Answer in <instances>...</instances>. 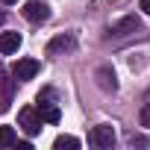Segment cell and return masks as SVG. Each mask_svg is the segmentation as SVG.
Returning a JSON list of instances; mask_svg holds the SVG:
<instances>
[{"label": "cell", "instance_id": "5bb4252c", "mask_svg": "<svg viewBox=\"0 0 150 150\" xmlns=\"http://www.w3.org/2000/svg\"><path fill=\"white\" fill-rule=\"evenodd\" d=\"M141 9H144V15H150V0H141Z\"/></svg>", "mask_w": 150, "mask_h": 150}, {"label": "cell", "instance_id": "30bf717a", "mask_svg": "<svg viewBox=\"0 0 150 150\" xmlns=\"http://www.w3.org/2000/svg\"><path fill=\"white\" fill-rule=\"evenodd\" d=\"M97 80H100V88L103 91H115L118 88V80H115V71L112 68H100L97 71Z\"/></svg>", "mask_w": 150, "mask_h": 150}, {"label": "cell", "instance_id": "9c48e42d", "mask_svg": "<svg viewBox=\"0 0 150 150\" xmlns=\"http://www.w3.org/2000/svg\"><path fill=\"white\" fill-rule=\"evenodd\" d=\"M21 47V33H3L0 35V53L9 56V53H18Z\"/></svg>", "mask_w": 150, "mask_h": 150}, {"label": "cell", "instance_id": "3957f363", "mask_svg": "<svg viewBox=\"0 0 150 150\" xmlns=\"http://www.w3.org/2000/svg\"><path fill=\"white\" fill-rule=\"evenodd\" d=\"M21 12H24V18H27L30 24H44V21L50 18V6L41 3V0H30Z\"/></svg>", "mask_w": 150, "mask_h": 150}, {"label": "cell", "instance_id": "52a82bcc", "mask_svg": "<svg viewBox=\"0 0 150 150\" xmlns=\"http://www.w3.org/2000/svg\"><path fill=\"white\" fill-rule=\"evenodd\" d=\"M12 91H15V80H9V74L0 68V112H6L12 103Z\"/></svg>", "mask_w": 150, "mask_h": 150}, {"label": "cell", "instance_id": "6da1fadb", "mask_svg": "<svg viewBox=\"0 0 150 150\" xmlns=\"http://www.w3.org/2000/svg\"><path fill=\"white\" fill-rule=\"evenodd\" d=\"M50 97H53L50 88H44V91L38 94V115H41L44 124H59V106L50 103Z\"/></svg>", "mask_w": 150, "mask_h": 150}, {"label": "cell", "instance_id": "277c9868", "mask_svg": "<svg viewBox=\"0 0 150 150\" xmlns=\"http://www.w3.org/2000/svg\"><path fill=\"white\" fill-rule=\"evenodd\" d=\"M88 144H94V147H112V144H115V129H112L109 124L94 127V129L88 132Z\"/></svg>", "mask_w": 150, "mask_h": 150}, {"label": "cell", "instance_id": "5b68a950", "mask_svg": "<svg viewBox=\"0 0 150 150\" xmlns=\"http://www.w3.org/2000/svg\"><path fill=\"white\" fill-rule=\"evenodd\" d=\"M109 33H112L115 38H127V35H132V33H141V21H138L135 15H127V18H121Z\"/></svg>", "mask_w": 150, "mask_h": 150}, {"label": "cell", "instance_id": "4fadbf2b", "mask_svg": "<svg viewBox=\"0 0 150 150\" xmlns=\"http://www.w3.org/2000/svg\"><path fill=\"white\" fill-rule=\"evenodd\" d=\"M141 127H150V103L141 106Z\"/></svg>", "mask_w": 150, "mask_h": 150}, {"label": "cell", "instance_id": "9a60e30c", "mask_svg": "<svg viewBox=\"0 0 150 150\" xmlns=\"http://www.w3.org/2000/svg\"><path fill=\"white\" fill-rule=\"evenodd\" d=\"M3 21H6V15H3V12H0V27H3Z\"/></svg>", "mask_w": 150, "mask_h": 150}, {"label": "cell", "instance_id": "8fae6325", "mask_svg": "<svg viewBox=\"0 0 150 150\" xmlns=\"http://www.w3.org/2000/svg\"><path fill=\"white\" fill-rule=\"evenodd\" d=\"M18 144V135L12 127H0V147H15Z\"/></svg>", "mask_w": 150, "mask_h": 150}, {"label": "cell", "instance_id": "7a4b0ae2", "mask_svg": "<svg viewBox=\"0 0 150 150\" xmlns=\"http://www.w3.org/2000/svg\"><path fill=\"white\" fill-rule=\"evenodd\" d=\"M18 121H21V127H24V132L27 135H38L41 132V115H38V109H33V106H24L21 112H18Z\"/></svg>", "mask_w": 150, "mask_h": 150}, {"label": "cell", "instance_id": "7c38bea8", "mask_svg": "<svg viewBox=\"0 0 150 150\" xmlns=\"http://www.w3.org/2000/svg\"><path fill=\"white\" fill-rule=\"evenodd\" d=\"M53 147H56V150H65V147H68V150H77V147H80V138H74V135H59V138L53 141Z\"/></svg>", "mask_w": 150, "mask_h": 150}, {"label": "cell", "instance_id": "2e32d148", "mask_svg": "<svg viewBox=\"0 0 150 150\" xmlns=\"http://www.w3.org/2000/svg\"><path fill=\"white\" fill-rule=\"evenodd\" d=\"M0 3H18V0H0Z\"/></svg>", "mask_w": 150, "mask_h": 150}, {"label": "cell", "instance_id": "ba28073f", "mask_svg": "<svg viewBox=\"0 0 150 150\" xmlns=\"http://www.w3.org/2000/svg\"><path fill=\"white\" fill-rule=\"evenodd\" d=\"M74 47H77L74 35H56V38H50L47 53H68V50H74Z\"/></svg>", "mask_w": 150, "mask_h": 150}, {"label": "cell", "instance_id": "8992f818", "mask_svg": "<svg viewBox=\"0 0 150 150\" xmlns=\"http://www.w3.org/2000/svg\"><path fill=\"white\" fill-rule=\"evenodd\" d=\"M35 74H38V62H35V59H18V62H15V68H12V77H15V80H21V83L33 80Z\"/></svg>", "mask_w": 150, "mask_h": 150}]
</instances>
